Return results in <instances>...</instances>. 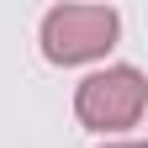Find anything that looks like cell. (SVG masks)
<instances>
[{"mask_svg": "<svg viewBox=\"0 0 148 148\" xmlns=\"http://www.w3.org/2000/svg\"><path fill=\"white\" fill-rule=\"evenodd\" d=\"M116 11L111 5H53L42 16V53L53 64H85L116 42Z\"/></svg>", "mask_w": 148, "mask_h": 148, "instance_id": "1", "label": "cell"}, {"mask_svg": "<svg viewBox=\"0 0 148 148\" xmlns=\"http://www.w3.org/2000/svg\"><path fill=\"white\" fill-rule=\"evenodd\" d=\"M143 101H148V85L138 69H101L79 79V95H74V111H79L85 127H95V132H122V127H132L143 116Z\"/></svg>", "mask_w": 148, "mask_h": 148, "instance_id": "2", "label": "cell"}, {"mask_svg": "<svg viewBox=\"0 0 148 148\" xmlns=\"http://www.w3.org/2000/svg\"><path fill=\"white\" fill-rule=\"evenodd\" d=\"M106 148H143V143H106Z\"/></svg>", "mask_w": 148, "mask_h": 148, "instance_id": "3", "label": "cell"}]
</instances>
